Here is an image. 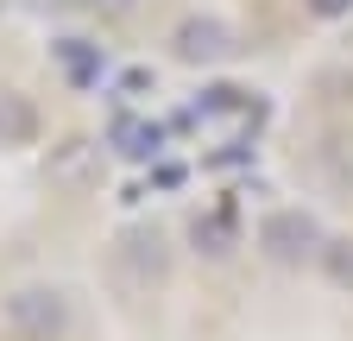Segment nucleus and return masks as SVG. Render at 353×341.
I'll return each mask as SVG.
<instances>
[{
	"label": "nucleus",
	"instance_id": "f8f14e48",
	"mask_svg": "<svg viewBox=\"0 0 353 341\" xmlns=\"http://www.w3.org/2000/svg\"><path fill=\"white\" fill-rule=\"evenodd\" d=\"M57 7H82V13H101V19H120V13H132V0H57Z\"/></svg>",
	"mask_w": 353,
	"mask_h": 341
},
{
	"label": "nucleus",
	"instance_id": "1a4fd4ad",
	"mask_svg": "<svg viewBox=\"0 0 353 341\" xmlns=\"http://www.w3.org/2000/svg\"><path fill=\"white\" fill-rule=\"evenodd\" d=\"M114 95L132 108V101H145V95H158V76L145 70V64H132V70H120V82H114Z\"/></svg>",
	"mask_w": 353,
	"mask_h": 341
},
{
	"label": "nucleus",
	"instance_id": "0eeeda50",
	"mask_svg": "<svg viewBox=\"0 0 353 341\" xmlns=\"http://www.w3.org/2000/svg\"><path fill=\"white\" fill-rule=\"evenodd\" d=\"M38 133V114L26 95H0V146H26Z\"/></svg>",
	"mask_w": 353,
	"mask_h": 341
},
{
	"label": "nucleus",
	"instance_id": "9d476101",
	"mask_svg": "<svg viewBox=\"0 0 353 341\" xmlns=\"http://www.w3.org/2000/svg\"><path fill=\"white\" fill-rule=\"evenodd\" d=\"M196 240H208V253H228V246H234L228 215H208V222H196Z\"/></svg>",
	"mask_w": 353,
	"mask_h": 341
},
{
	"label": "nucleus",
	"instance_id": "f03ea898",
	"mask_svg": "<svg viewBox=\"0 0 353 341\" xmlns=\"http://www.w3.org/2000/svg\"><path fill=\"white\" fill-rule=\"evenodd\" d=\"M7 322L19 341H63L70 335V297L51 284H19L7 297Z\"/></svg>",
	"mask_w": 353,
	"mask_h": 341
},
{
	"label": "nucleus",
	"instance_id": "7ed1b4c3",
	"mask_svg": "<svg viewBox=\"0 0 353 341\" xmlns=\"http://www.w3.org/2000/svg\"><path fill=\"white\" fill-rule=\"evenodd\" d=\"M322 228L316 215H303V208H272V215L259 222V253L278 266H303V260H322Z\"/></svg>",
	"mask_w": 353,
	"mask_h": 341
},
{
	"label": "nucleus",
	"instance_id": "f257e3e1",
	"mask_svg": "<svg viewBox=\"0 0 353 341\" xmlns=\"http://www.w3.org/2000/svg\"><path fill=\"white\" fill-rule=\"evenodd\" d=\"M265 120H272L265 95H246V89H234V82H214V89H202V101L190 114H176V126H221L228 146H246Z\"/></svg>",
	"mask_w": 353,
	"mask_h": 341
},
{
	"label": "nucleus",
	"instance_id": "20e7f679",
	"mask_svg": "<svg viewBox=\"0 0 353 341\" xmlns=\"http://www.w3.org/2000/svg\"><path fill=\"white\" fill-rule=\"evenodd\" d=\"M164 133L170 126L164 120H152V114H114V126H108V152L114 158H126V164H152L158 152H164Z\"/></svg>",
	"mask_w": 353,
	"mask_h": 341
},
{
	"label": "nucleus",
	"instance_id": "ddd939ff",
	"mask_svg": "<svg viewBox=\"0 0 353 341\" xmlns=\"http://www.w3.org/2000/svg\"><path fill=\"white\" fill-rule=\"evenodd\" d=\"M303 7L316 13V19H347V13H353V0H303Z\"/></svg>",
	"mask_w": 353,
	"mask_h": 341
},
{
	"label": "nucleus",
	"instance_id": "6e6552de",
	"mask_svg": "<svg viewBox=\"0 0 353 341\" xmlns=\"http://www.w3.org/2000/svg\"><path fill=\"white\" fill-rule=\"evenodd\" d=\"M126 260H132V278H164V234H126Z\"/></svg>",
	"mask_w": 353,
	"mask_h": 341
},
{
	"label": "nucleus",
	"instance_id": "423d86ee",
	"mask_svg": "<svg viewBox=\"0 0 353 341\" xmlns=\"http://www.w3.org/2000/svg\"><path fill=\"white\" fill-rule=\"evenodd\" d=\"M51 57H57V70H63L70 89H95V82L108 76V51L95 45V38H57Z\"/></svg>",
	"mask_w": 353,
	"mask_h": 341
},
{
	"label": "nucleus",
	"instance_id": "9b49d317",
	"mask_svg": "<svg viewBox=\"0 0 353 341\" xmlns=\"http://www.w3.org/2000/svg\"><path fill=\"white\" fill-rule=\"evenodd\" d=\"M322 260H328V272L341 284H353V253H347V240H322Z\"/></svg>",
	"mask_w": 353,
	"mask_h": 341
},
{
	"label": "nucleus",
	"instance_id": "39448f33",
	"mask_svg": "<svg viewBox=\"0 0 353 341\" xmlns=\"http://www.w3.org/2000/svg\"><path fill=\"white\" fill-rule=\"evenodd\" d=\"M170 51L176 64H221V57H234V32L221 19H183L170 32Z\"/></svg>",
	"mask_w": 353,
	"mask_h": 341
}]
</instances>
